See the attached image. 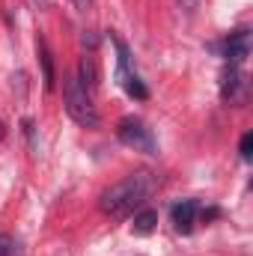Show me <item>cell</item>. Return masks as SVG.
Masks as SVG:
<instances>
[{
	"mask_svg": "<svg viewBox=\"0 0 253 256\" xmlns=\"http://www.w3.org/2000/svg\"><path fill=\"white\" fill-rule=\"evenodd\" d=\"M155 176L152 173H131L122 182H116L114 188L102 194L98 200V208L110 218H128L134 208H140L146 202V196L155 191Z\"/></svg>",
	"mask_w": 253,
	"mask_h": 256,
	"instance_id": "1",
	"label": "cell"
},
{
	"mask_svg": "<svg viewBox=\"0 0 253 256\" xmlns=\"http://www.w3.org/2000/svg\"><path fill=\"white\" fill-rule=\"evenodd\" d=\"M63 96H66V110H68V116H72L78 126L98 128L102 116H98V110H96V104H92L90 90L78 80V74H72V78L66 80V92Z\"/></svg>",
	"mask_w": 253,
	"mask_h": 256,
	"instance_id": "2",
	"label": "cell"
},
{
	"mask_svg": "<svg viewBox=\"0 0 253 256\" xmlns=\"http://www.w3.org/2000/svg\"><path fill=\"white\" fill-rule=\"evenodd\" d=\"M116 134H120V140H122L126 146L137 149V152H146V155H155V152H158V143H155L152 131L143 126L140 120H134V116H126V120H120V128H116Z\"/></svg>",
	"mask_w": 253,
	"mask_h": 256,
	"instance_id": "3",
	"label": "cell"
},
{
	"mask_svg": "<svg viewBox=\"0 0 253 256\" xmlns=\"http://www.w3.org/2000/svg\"><path fill=\"white\" fill-rule=\"evenodd\" d=\"M250 51H253L250 30H236V33H230V39L224 42V57H226L232 66L244 63V60L250 57Z\"/></svg>",
	"mask_w": 253,
	"mask_h": 256,
	"instance_id": "4",
	"label": "cell"
},
{
	"mask_svg": "<svg viewBox=\"0 0 253 256\" xmlns=\"http://www.w3.org/2000/svg\"><path fill=\"white\" fill-rule=\"evenodd\" d=\"M173 226H176V232H182V236H188L190 230H194V224H196V214H200V208H196V202L194 200H182V202H176L173 206Z\"/></svg>",
	"mask_w": 253,
	"mask_h": 256,
	"instance_id": "5",
	"label": "cell"
},
{
	"mask_svg": "<svg viewBox=\"0 0 253 256\" xmlns=\"http://www.w3.org/2000/svg\"><path fill=\"white\" fill-rule=\"evenodd\" d=\"M244 86V80H242V72H238V66H226L224 68V74H220V96L226 98V102H242L244 96L238 92Z\"/></svg>",
	"mask_w": 253,
	"mask_h": 256,
	"instance_id": "6",
	"label": "cell"
},
{
	"mask_svg": "<svg viewBox=\"0 0 253 256\" xmlns=\"http://www.w3.org/2000/svg\"><path fill=\"white\" fill-rule=\"evenodd\" d=\"M155 226H158V212L155 208H143L131 220V232L134 236H149V232H155Z\"/></svg>",
	"mask_w": 253,
	"mask_h": 256,
	"instance_id": "7",
	"label": "cell"
},
{
	"mask_svg": "<svg viewBox=\"0 0 253 256\" xmlns=\"http://www.w3.org/2000/svg\"><path fill=\"white\" fill-rule=\"evenodd\" d=\"M36 45H39V63H42V74H45V90L51 92V90H54V80H57V72H54V60H51V51H48L45 39H39Z\"/></svg>",
	"mask_w": 253,
	"mask_h": 256,
	"instance_id": "8",
	"label": "cell"
},
{
	"mask_svg": "<svg viewBox=\"0 0 253 256\" xmlns=\"http://www.w3.org/2000/svg\"><path fill=\"white\" fill-rule=\"evenodd\" d=\"M78 80H80L86 90H92V86L98 84V72H96V63H92V57H84V60H80V68H78Z\"/></svg>",
	"mask_w": 253,
	"mask_h": 256,
	"instance_id": "9",
	"label": "cell"
},
{
	"mask_svg": "<svg viewBox=\"0 0 253 256\" xmlns=\"http://www.w3.org/2000/svg\"><path fill=\"white\" fill-rule=\"evenodd\" d=\"M122 86H126V92L131 96V98H149V90H146V84H143V80H140L134 72H131L126 80H122Z\"/></svg>",
	"mask_w": 253,
	"mask_h": 256,
	"instance_id": "10",
	"label": "cell"
},
{
	"mask_svg": "<svg viewBox=\"0 0 253 256\" xmlns=\"http://www.w3.org/2000/svg\"><path fill=\"white\" fill-rule=\"evenodd\" d=\"M0 256H21L18 238H12L9 232H0Z\"/></svg>",
	"mask_w": 253,
	"mask_h": 256,
	"instance_id": "11",
	"label": "cell"
},
{
	"mask_svg": "<svg viewBox=\"0 0 253 256\" xmlns=\"http://www.w3.org/2000/svg\"><path fill=\"white\" fill-rule=\"evenodd\" d=\"M238 152H242V158H244V161H250V158H253V134H250V131H248V134H242Z\"/></svg>",
	"mask_w": 253,
	"mask_h": 256,
	"instance_id": "12",
	"label": "cell"
},
{
	"mask_svg": "<svg viewBox=\"0 0 253 256\" xmlns=\"http://www.w3.org/2000/svg\"><path fill=\"white\" fill-rule=\"evenodd\" d=\"M179 6H182L185 12H196V9H200V0H179Z\"/></svg>",
	"mask_w": 253,
	"mask_h": 256,
	"instance_id": "13",
	"label": "cell"
},
{
	"mask_svg": "<svg viewBox=\"0 0 253 256\" xmlns=\"http://www.w3.org/2000/svg\"><path fill=\"white\" fill-rule=\"evenodd\" d=\"M72 3H74V6H78V9H80V12H86V9H90V6H92V0H72Z\"/></svg>",
	"mask_w": 253,
	"mask_h": 256,
	"instance_id": "14",
	"label": "cell"
},
{
	"mask_svg": "<svg viewBox=\"0 0 253 256\" xmlns=\"http://www.w3.org/2000/svg\"><path fill=\"white\" fill-rule=\"evenodd\" d=\"M3 134H6V128H3V122H0V140H3Z\"/></svg>",
	"mask_w": 253,
	"mask_h": 256,
	"instance_id": "15",
	"label": "cell"
}]
</instances>
